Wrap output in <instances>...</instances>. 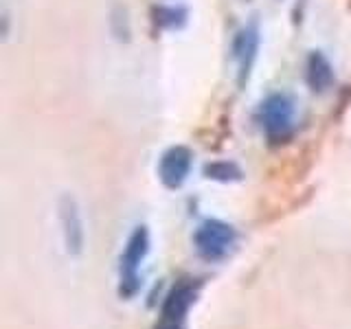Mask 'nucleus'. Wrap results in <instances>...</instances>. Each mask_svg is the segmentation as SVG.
Wrapping results in <instances>:
<instances>
[{
	"instance_id": "nucleus-1",
	"label": "nucleus",
	"mask_w": 351,
	"mask_h": 329,
	"mask_svg": "<svg viewBox=\"0 0 351 329\" xmlns=\"http://www.w3.org/2000/svg\"><path fill=\"white\" fill-rule=\"evenodd\" d=\"M147 250H149V233L145 226H136L132 230V235L125 244L123 255H121V268H119V294L123 299H132L138 288H141V281H138V268L143 259L147 257Z\"/></svg>"
},
{
	"instance_id": "nucleus-2",
	"label": "nucleus",
	"mask_w": 351,
	"mask_h": 329,
	"mask_svg": "<svg viewBox=\"0 0 351 329\" xmlns=\"http://www.w3.org/2000/svg\"><path fill=\"white\" fill-rule=\"evenodd\" d=\"M235 241H237L235 228L226 222H219V219H206V222L197 226L193 235L197 255L206 261L224 259L228 255V250L235 246Z\"/></svg>"
},
{
	"instance_id": "nucleus-3",
	"label": "nucleus",
	"mask_w": 351,
	"mask_h": 329,
	"mask_svg": "<svg viewBox=\"0 0 351 329\" xmlns=\"http://www.w3.org/2000/svg\"><path fill=\"white\" fill-rule=\"evenodd\" d=\"M294 114L296 108L292 97L283 93L270 95L261 103V127L266 132V136L272 143H281L288 138L294 130Z\"/></svg>"
},
{
	"instance_id": "nucleus-4",
	"label": "nucleus",
	"mask_w": 351,
	"mask_h": 329,
	"mask_svg": "<svg viewBox=\"0 0 351 329\" xmlns=\"http://www.w3.org/2000/svg\"><path fill=\"white\" fill-rule=\"evenodd\" d=\"M200 288H202V281H197V279H182L176 283L162 303L160 323L184 325V316L189 312V307L195 303L197 294H200Z\"/></svg>"
},
{
	"instance_id": "nucleus-5",
	"label": "nucleus",
	"mask_w": 351,
	"mask_h": 329,
	"mask_svg": "<svg viewBox=\"0 0 351 329\" xmlns=\"http://www.w3.org/2000/svg\"><path fill=\"white\" fill-rule=\"evenodd\" d=\"M191 151L189 147L176 145L169 147L162 154L160 164H158V175L165 186L169 189H178V186L186 180V175L191 171Z\"/></svg>"
},
{
	"instance_id": "nucleus-6",
	"label": "nucleus",
	"mask_w": 351,
	"mask_h": 329,
	"mask_svg": "<svg viewBox=\"0 0 351 329\" xmlns=\"http://www.w3.org/2000/svg\"><path fill=\"white\" fill-rule=\"evenodd\" d=\"M60 217H62V226H64V239H66V248L73 255L82 250L84 246V228H82V215L77 202L71 195H64L60 202Z\"/></svg>"
},
{
	"instance_id": "nucleus-7",
	"label": "nucleus",
	"mask_w": 351,
	"mask_h": 329,
	"mask_svg": "<svg viewBox=\"0 0 351 329\" xmlns=\"http://www.w3.org/2000/svg\"><path fill=\"white\" fill-rule=\"evenodd\" d=\"M257 51H259V31L255 25H250L246 29H241L237 33V38L233 42V58L239 66V80L244 82L252 64L257 60Z\"/></svg>"
},
{
	"instance_id": "nucleus-8",
	"label": "nucleus",
	"mask_w": 351,
	"mask_h": 329,
	"mask_svg": "<svg viewBox=\"0 0 351 329\" xmlns=\"http://www.w3.org/2000/svg\"><path fill=\"white\" fill-rule=\"evenodd\" d=\"M305 75H307V84H310L312 90L316 93H325L327 88H332L334 84V69L329 60L323 53L314 51L310 58H307V66H305Z\"/></svg>"
},
{
	"instance_id": "nucleus-9",
	"label": "nucleus",
	"mask_w": 351,
	"mask_h": 329,
	"mask_svg": "<svg viewBox=\"0 0 351 329\" xmlns=\"http://www.w3.org/2000/svg\"><path fill=\"white\" fill-rule=\"evenodd\" d=\"M206 175L208 178H215V180H237L241 171L235 167L233 162H213V164H206Z\"/></svg>"
},
{
	"instance_id": "nucleus-10",
	"label": "nucleus",
	"mask_w": 351,
	"mask_h": 329,
	"mask_svg": "<svg viewBox=\"0 0 351 329\" xmlns=\"http://www.w3.org/2000/svg\"><path fill=\"white\" fill-rule=\"evenodd\" d=\"M156 329H184V325H167V323H160Z\"/></svg>"
}]
</instances>
